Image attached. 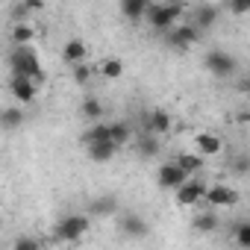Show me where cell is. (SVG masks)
Returning a JSON list of instances; mask_svg holds the SVG:
<instances>
[{"label": "cell", "instance_id": "28", "mask_svg": "<svg viewBox=\"0 0 250 250\" xmlns=\"http://www.w3.org/2000/svg\"><path fill=\"white\" fill-rule=\"evenodd\" d=\"M235 241H238V247L250 250V224H247V221L235 227Z\"/></svg>", "mask_w": 250, "mask_h": 250}, {"label": "cell", "instance_id": "13", "mask_svg": "<svg viewBox=\"0 0 250 250\" xmlns=\"http://www.w3.org/2000/svg\"><path fill=\"white\" fill-rule=\"evenodd\" d=\"M194 147H197L200 156H218V153L224 150V142H221V136H215V133H200V136L194 139Z\"/></svg>", "mask_w": 250, "mask_h": 250}, {"label": "cell", "instance_id": "14", "mask_svg": "<svg viewBox=\"0 0 250 250\" xmlns=\"http://www.w3.org/2000/svg\"><path fill=\"white\" fill-rule=\"evenodd\" d=\"M171 115L165 112V109H153L150 115H147V130L153 133V136H168L171 133Z\"/></svg>", "mask_w": 250, "mask_h": 250}, {"label": "cell", "instance_id": "20", "mask_svg": "<svg viewBox=\"0 0 250 250\" xmlns=\"http://www.w3.org/2000/svg\"><path fill=\"white\" fill-rule=\"evenodd\" d=\"M109 130H112V145H118V147H124V145H130V142H133V130H130V124H127V121L109 124Z\"/></svg>", "mask_w": 250, "mask_h": 250}, {"label": "cell", "instance_id": "22", "mask_svg": "<svg viewBox=\"0 0 250 250\" xmlns=\"http://www.w3.org/2000/svg\"><path fill=\"white\" fill-rule=\"evenodd\" d=\"M136 150H139L142 159H153V156H159V142H156V136H153V133L142 136V139L136 142Z\"/></svg>", "mask_w": 250, "mask_h": 250}, {"label": "cell", "instance_id": "21", "mask_svg": "<svg viewBox=\"0 0 250 250\" xmlns=\"http://www.w3.org/2000/svg\"><path fill=\"white\" fill-rule=\"evenodd\" d=\"M33 27L30 24H12V33H9V39H12V44L15 47H30V42H33Z\"/></svg>", "mask_w": 250, "mask_h": 250}, {"label": "cell", "instance_id": "3", "mask_svg": "<svg viewBox=\"0 0 250 250\" xmlns=\"http://www.w3.org/2000/svg\"><path fill=\"white\" fill-rule=\"evenodd\" d=\"M85 232H88V218L85 215H65L53 227V238L56 241H80Z\"/></svg>", "mask_w": 250, "mask_h": 250}, {"label": "cell", "instance_id": "12", "mask_svg": "<svg viewBox=\"0 0 250 250\" xmlns=\"http://www.w3.org/2000/svg\"><path fill=\"white\" fill-rule=\"evenodd\" d=\"M218 6H212V3H203V6H194V12H191V24L203 33V30H209L215 21H218Z\"/></svg>", "mask_w": 250, "mask_h": 250}, {"label": "cell", "instance_id": "16", "mask_svg": "<svg viewBox=\"0 0 250 250\" xmlns=\"http://www.w3.org/2000/svg\"><path fill=\"white\" fill-rule=\"evenodd\" d=\"M118 197H112V194H106V197H94L91 203H88V212L91 215H97V218H109V215H118Z\"/></svg>", "mask_w": 250, "mask_h": 250}, {"label": "cell", "instance_id": "6", "mask_svg": "<svg viewBox=\"0 0 250 250\" xmlns=\"http://www.w3.org/2000/svg\"><path fill=\"white\" fill-rule=\"evenodd\" d=\"M197 39H200V30H197L194 24H177V27L165 36L168 47H174V50H186V47H191Z\"/></svg>", "mask_w": 250, "mask_h": 250}, {"label": "cell", "instance_id": "24", "mask_svg": "<svg viewBox=\"0 0 250 250\" xmlns=\"http://www.w3.org/2000/svg\"><path fill=\"white\" fill-rule=\"evenodd\" d=\"M83 118H88L91 124H100V118H103V103H100L97 97H85V100H83Z\"/></svg>", "mask_w": 250, "mask_h": 250}, {"label": "cell", "instance_id": "30", "mask_svg": "<svg viewBox=\"0 0 250 250\" xmlns=\"http://www.w3.org/2000/svg\"><path fill=\"white\" fill-rule=\"evenodd\" d=\"M229 12H232V15H247V12H250V0H232V3H229Z\"/></svg>", "mask_w": 250, "mask_h": 250}, {"label": "cell", "instance_id": "15", "mask_svg": "<svg viewBox=\"0 0 250 250\" xmlns=\"http://www.w3.org/2000/svg\"><path fill=\"white\" fill-rule=\"evenodd\" d=\"M85 53H88V47H85V42H80V39H68L65 47H62V59H65L71 68L80 65V62L85 59Z\"/></svg>", "mask_w": 250, "mask_h": 250}, {"label": "cell", "instance_id": "29", "mask_svg": "<svg viewBox=\"0 0 250 250\" xmlns=\"http://www.w3.org/2000/svg\"><path fill=\"white\" fill-rule=\"evenodd\" d=\"M12 250H42V244H39L36 238H30V235H21V238L15 241Z\"/></svg>", "mask_w": 250, "mask_h": 250}, {"label": "cell", "instance_id": "9", "mask_svg": "<svg viewBox=\"0 0 250 250\" xmlns=\"http://www.w3.org/2000/svg\"><path fill=\"white\" fill-rule=\"evenodd\" d=\"M9 88H12V97L18 100V103H33L36 100V94H39V85L33 83V80H27V77H12L9 80Z\"/></svg>", "mask_w": 250, "mask_h": 250}, {"label": "cell", "instance_id": "1", "mask_svg": "<svg viewBox=\"0 0 250 250\" xmlns=\"http://www.w3.org/2000/svg\"><path fill=\"white\" fill-rule=\"evenodd\" d=\"M9 71H12V77H27V80H33L36 85H42L44 83V74H42V62H39V56H36V50L33 47H12V53H9Z\"/></svg>", "mask_w": 250, "mask_h": 250}, {"label": "cell", "instance_id": "19", "mask_svg": "<svg viewBox=\"0 0 250 250\" xmlns=\"http://www.w3.org/2000/svg\"><path fill=\"white\" fill-rule=\"evenodd\" d=\"M85 153H88V159L91 162H97V165H103V162H109L115 153H118V145H94V147H85Z\"/></svg>", "mask_w": 250, "mask_h": 250}, {"label": "cell", "instance_id": "5", "mask_svg": "<svg viewBox=\"0 0 250 250\" xmlns=\"http://www.w3.org/2000/svg\"><path fill=\"white\" fill-rule=\"evenodd\" d=\"M206 68L212 71V77H218V80H227V77H232L235 74V59L229 56V53H224V50H209L206 53Z\"/></svg>", "mask_w": 250, "mask_h": 250}, {"label": "cell", "instance_id": "18", "mask_svg": "<svg viewBox=\"0 0 250 250\" xmlns=\"http://www.w3.org/2000/svg\"><path fill=\"white\" fill-rule=\"evenodd\" d=\"M218 215L212 212V209H206V212H197L194 215V221H191V227H194V232H215L218 229Z\"/></svg>", "mask_w": 250, "mask_h": 250}, {"label": "cell", "instance_id": "32", "mask_svg": "<svg viewBox=\"0 0 250 250\" xmlns=\"http://www.w3.org/2000/svg\"><path fill=\"white\" fill-rule=\"evenodd\" d=\"M235 121H238V124H250V109H241V112L235 115Z\"/></svg>", "mask_w": 250, "mask_h": 250}, {"label": "cell", "instance_id": "26", "mask_svg": "<svg viewBox=\"0 0 250 250\" xmlns=\"http://www.w3.org/2000/svg\"><path fill=\"white\" fill-rule=\"evenodd\" d=\"M71 74H74V83H77V85H85V83L94 77V68H91V65H85V62H80V65H74V68H71Z\"/></svg>", "mask_w": 250, "mask_h": 250}, {"label": "cell", "instance_id": "23", "mask_svg": "<svg viewBox=\"0 0 250 250\" xmlns=\"http://www.w3.org/2000/svg\"><path fill=\"white\" fill-rule=\"evenodd\" d=\"M174 162H177V165H180L188 177H191V174H197V171L203 168V156H200V153H180Z\"/></svg>", "mask_w": 250, "mask_h": 250}, {"label": "cell", "instance_id": "27", "mask_svg": "<svg viewBox=\"0 0 250 250\" xmlns=\"http://www.w3.org/2000/svg\"><path fill=\"white\" fill-rule=\"evenodd\" d=\"M21 124H24V109H6L3 112V127L6 130H15Z\"/></svg>", "mask_w": 250, "mask_h": 250}, {"label": "cell", "instance_id": "4", "mask_svg": "<svg viewBox=\"0 0 250 250\" xmlns=\"http://www.w3.org/2000/svg\"><path fill=\"white\" fill-rule=\"evenodd\" d=\"M188 180H191V177H188L177 162H165V165H159V171H156V183H159V188H165V191H180Z\"/></svg>", "mask_w": 250, "mask_h": 250}, {"label": "cell", "instance_id": "11", "mask_svg": "<svg viewBox=\"0 0 250 250\" xmlns=\"http://www.w3.org/2000/svg\"><path fill=\"white\" fill-rule=\"evenodd\" d=\"M112 142V130H109V124H91V127L83 133V145L85 147H94V145H109Z\"/></svg>", "mask_w": 250, "mask_h": 250}, {"label": "cell", "instance_id": "10", "mask_svg": "<svg viewBox=\"0 0 250 250\" xmlns=\"http://www.w3.org/2000/svg\"><path fill=\"white\" fill-rule=\"evenodd\" d=\"M206 188H209V186H203L200 180H188V183L177 191V203H180V206H197V203L206 197Z\"/></svg>", "mask_w": 250, "mask_h": 250}, {"label": "cell", "instance_id": "7", "mask_svg": "<svg viewBox=\"0 0 250 250\" xmlns=\"http://www.w3.org/2000/svg\"><path fill=\"white\" fill-rule=\"evenodd\" d=\"M118 229H121V235H127V238H145L150 227H147L145 218H139L133 212H121L118 215Z\"/></svg>", "mask_w": 250, "mask_h": 250}, {"label": "cell", "instance_id": "17", "mask_svg": "<svg viewBox=\"0 0 250 250\" xmlns=\"http://www.w3.org/2000/svg\"><path fill=\"white\" fill-rule=\"evenodd\" d=\"M147 9H150V0H124L121 3V15L130 18V21L147 18Z\"/></svg>", "mask_w": 250, "mask_h": 250}, {"label": "cell", "instance_id": "2", "mask_svg": "<svg viewBox=\"0 0 250 250\" xmlns=\"http://www.w3.org/2000/svg\"><path fill=\"white\" fill-rule=\"evenodd\" d=\"M183 12H186V6H180V3H150V9H147V24H150L156 33L168 36V33L177 27V21L183 18Z\"/></svg>", "mask_w": 250, "mask_h": 250}, {"label": "cell", "instance_id": "8", "mask_svg": "<svg viewBox=\"0 0 250 250\" xmlns=\"http://www.w3.org/2000/svg\"><path fill=\"white\" fill-rule=\"evenodd\" d=\"M203 200L209 203V209H224V206H235L238 203V191L229 188V186H209Z\"/></svg>", "mask_w": 250, "mask_h": 250}, {"label": "cell", "instance_id": "31", "mask_svg": "<svg viewBox=\"0 0 250 250\" xmlns=\"http://www.w3.org/2000/svg\"><path fill=\"white\" fill-rule=\"evenodd\" d=\"M232 171L247 174V171H250V156H235V159H232Z\"/></svg>", "mask_w": 250, "mask_h": 250}, {"label": "cell", "instance_id": "25", "mask_svg": "<svg viewBox=\"0 0 250 250\" xmlns=\"http://www.w3.org/2000/svg\"><path fill=\"white\" fill-rule=\"evenodd\" d=\"M106 80H118L121 74H124V62L121 59H106V62H100V68H97Z\"/></svg>", "mask_w": 250, "mask_h": 250}]
</instances>
